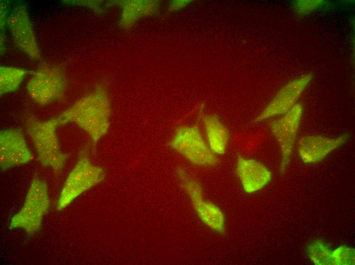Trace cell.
Returning <instances> with one entry per match:
<instances>
[{
    "instance_id": "6da1fadb",
    "label": "cell",
    "mask_w": 355,
    "mask_h": 265,
    "mask_svg": "<svg viewBox=\"0 0 355 265\" xmlns=\"http://www.w3.org/2000/svg\"><path fill=\"white\" fill-rule=\"evenodd\" d=\"M110 104L105 87L99 86L57 116L60 125L75 123L89 136L92 145H95L109 130Z\"/></svg>"
},
{
    "instance_id": "7a4b0ae2",
    "label": "cell",
    "mask_w": 355,
    "mask_h": 265,
    "mask_svg": "<svg viewBox=\"0 0 355 265\" xmlns=\"http://www.w3.org/2000/svg\"><path fill=\"white\" fill-rule=\"evenodd\" d=\"M24 125L40 163L44 167H50L55 174L60 173L70 154L61 149L56 131L60 125L57 116L46 121L30 116L24 120Z\"/></svg>"
},
{
    "instance_id": "3957f363",
    "label": "cell",
    "mask_w": 355,
    "mask_h": 265,
    "mask_svg": "<svg viewBox=\"0 0 355 265\" xmlns=\"http://www.w3.org/2000/svg\"><path fill=\"white\" fill-rule=\"evenodd\" d=\"M49 206L46 182L35 176L22 208L11 219L10 228H21L29 235L36 233L41 228L43 218Z\"/></svg>"
},
{
    "instance_id": "277c9868",
    "label": "cell",
    "mask_w": 355,
    "mask_h": 265,
    "mask_svg": "<svg viewBox=\"0 0 355 265\" xmlns=\"http://www.w3.org/2000/svg\"><path fill=\"white\" fill-rule=\"evenodd\" d=\"M105 176V170L91 162L87 149L82 151L62 189L57 209L65 208L80 195L102 181Z\"/></svg>"
},
{
    "instance_id": "5b68a950",
    "label": "cell",
    "mask_w": 355,
    "mask_h": 265,
    "mask_svg": "<svg viewBox=\"0 0 355 265\" xmlns=\"http://www.w3.org/2000/svg\"><path fill=\"white\" fill-rule=\"evenodd\" d=\"M168 145L195 165L214 166L219 162L205 140L197 125L177 127Z\"/></svg>"
},
{
    "instance_id": "8992f818",
    "label": "cell",
    "mask_w": 355,
    "mask_h": 265,
    "mask_svg": "<svg viewBox=\"0 0 355 265\" xmlns=\"http://www.w3.org/2000/svg\"><path fill=\"white\" fill-rule=\"evenodd\" d=\"M66 83L65 76L60 68L45 65L33 72L26 88L35 102L44 105L63 97Z\"/></svg>"
},
{
    "instance_id": "52a82bcc",
    "label": "cell",
    "mask_w": 355,
    "mask_h": 265,
    "mask_svg": "<svg viewBox=\"0 0 355 265\" xmlns=\"http://www.w3.org/2000/svg\"><path fill=\"white\" fill-rule=\"evenodd\" d=\"M176 173L181 187L189 196L200 219L211 229L223 233L225 219L221 209L213 203L204 200L200 184L184 168L178 167Z\"/></svg>"
},
{
    "instance_id": "ba28073f",
    "label": "cell",
    "mask_w": 355,
    "mask_h": 265,
    "mask_svg": "<svg viewBox=\"0 0 355 265\" xmlns=\"http://www.w3.org/2000/svg\"><path fill=\"white\" fill-rule=\"evenodd\" d=\"M303 113L300 103H296L281 118L270 122V129L278 143L282 154L281 172L285 173L289 163Z\"/></svg>"
},
{
    "instance_id": "9c48e42d",
    "label": "cell",
    "mask_w": 355,
    "mask_h": 265,
    "mask_svg": "<svg viewBox=\"0 0 355 265\" xmlns=\"http://www.w3.org/2000/svg\"><path fill=\"white\" fill-rule=\"evenodd\" d=\"M33 156L22 131L4 129L0 132V166L2 171L28 163Z\"/></svg>"
},
{
    "instance_id": "30bf717a",
    "label": "cell",
    "mask_w": 355,
    "mask_h": 265,
    "mask_svg": "<svg viewBox=\"0 0 355 265\" xmlns=\"http://www.w3.org/2000/svg\"><path fill=\"white\" fill-rule=\"evenodd\" d=\"M312 77V74L308 73L285 85L277 92L253 121L261 122L274 116L287 113L297 103V100L309 84Z\"/></svg>"
},
{
    "instance_id": "8fae6325",
    "label": "cell",
    "mask_w": 355,
    "mask_h": 265,
    "mask_svg": "<svg viewBox=\"0 0 355 265\" xmlns=\"http://www.w3.org/2000/svg\"><path fill=\"white\" fill-rule=\"evenodd\" d=\"M8 22L16 46L33 59H39L40 49L26 7L19 5L13 8Z\"/></svg>"
},
{
    "instance_id": "7c38bea8",
    "label": "cell",
    "mask_w": 355,
    "mask_h": 265,
    "mask_svg": "<svg viewBox=\"0 0 355 265\" xmlns=\"http://www.w3.org/2000/svg\"><path fill=\"white\" fill-rule=\"evenodd\" d=\"M349 138L348 134H344L335 138L321 135L304 136L298 141V152L304 163H318L345 143Z\"/></svg>"
},
{
    "instance_id": "4fadbf2b",
    "label": "cell",
    "mask_w": 355,
    "mask_h": 265,
    "mask_svg": "<svg viewBox=\"0 0 355 265\" xmlns=\"http://www.w3.org/2000/svg\"><path fill=\"white\" fill-rule=\"evenodd\" d=\"M236 172L244 191L249 194L262 189L272 177L271 172L263 164L240 156L237 158Z\"/></svg>"
},
{
    "instance_id": "5bb4252c",
    "label": "cell",
    "mask_w": 355,
    "mask_h": 265,
    "mask_svg": "<svg viewBox=\"0 0 355 265\" xmlns=\"http://www.w3.org/2000/svg\"><path fill=\"white\" fill-rule=\"evenodd\" d=\"M201 117L211 150L216 155L223 154L230 139L227 129L216 115L202 114Z\"/></svg>"
},
{
    "instance_id": "9a60e30c",
    "label": "cell",
    "mask_w": 355,
    "mask_h": 265,
    "mask_svg": "<svg viewBox=\"0 0 355 265\" xmlns=\"http://www.w3.org/2000/svg\"><path fill=\"white\" fill-rule=\"evenodd\" d=\"M28 72V70L22 68L1 66V95L17 90Z\"/></svg>"
},
{
    "instance_id": "2e32d148",
    "label": "cell",
    "mask_w": 355,
    "mask_h": 265,
    "mask_svg": "<svg viewBox=\"0 0 355 265\" xmlns=\"http://www.w3.org/2000/svg\"><path fill=\"white\" fill-rule=\"evenodd\" d=\"M332 251L324 242L317 240L307 248V254L316 265H334Z\"/></svg>"
},
{
    "instance_id": "e0dca14e",
    "label": "cell",
    "mask_w": 355,
    "mask_h": 265,
    "mask_svg": "<svg viewBox=\"0 0 355 265\" xmlns=\"http://www.w3.org/2000/svg\"><path fill=\"white\" fill-rule=\"evenodd\" d=\"M334 265H352L355 263V251L352 248L340 246L332 251Z\"/></svg>"
},
{
    "instance_id": "ac0fdd59",
    "label": "cell",
    "mask_w": 355,
    "mask_h": 265,
    "mask_svg": "<svg viewBox=\"0 0 355 265\" xmlns=\"http://www.w3.org/2000/svg\"><path fill=\"white\" fill-rule=\"evenodd\" d=\"M323 3L322 1H298L295 3V9L297 13L301 15L308 14L317 9Z\"/></svg>"
},
{
    "instance_id": "d6986e66",
    "label": "cell",
    "mask_w": 355,
    "mask_h": 265,
    "mask_svg": "<svg viewBox=\"0 0 355 265\" xmlns=\"http://www.w3.org/2000/svg\"><path fill=\"white\" fill-rule=\"evenodd\" d=\"M189 2L188 1H179L172 2L170 6V10L172 11L180 9L188 4Z\"/></svg>"
}]
</instances>
